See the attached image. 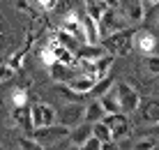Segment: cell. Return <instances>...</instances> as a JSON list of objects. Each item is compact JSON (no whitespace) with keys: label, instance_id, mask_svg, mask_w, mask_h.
I'll return each mask as SVG.
<instances>
[{"label":"cell","instance_id":"obj_27","mask_svg":"<svg viewBox=\"0 0 159 150\" xmlns=\"http://www.w3.org/2000/svg\"><path fill=\"white\" fill-rule=\"evenodd\" d=\"M19 150H46V146H42L37 138H32L30 134H25V136H19Z\"/></svg>","mask_w":159,"mask_h":150},{"label":"cell","instance_id":"obj_6","mask_svg":"<svg viewBox=\"0 0 159 150\" xmlns=\"http://www.w3.org/2000/svg\"><path fill=\"white\" fill-rule=\"evenodd\" d=\"M104 123L111 127V136L113 141H122L131 134V123L127 113H106L104 115Z\"/></svg>","mask_w":159,"mask_h":150},{"label":"cell","instance_id":"obj_23","mask_svg":"<svg viewBox=\"0 0 159 150\" xmlns=\"http://www.w3.org/2000/svg\"><path fill=\"white\" fill-rule=\"evenodd\" d=\"M25 55H28V49L21 46V49H16V51L9 53V58L5 60V63H7L14 72H21V69H23V63H25Z\"/></svg>","mask_w":159,"mask_h":150},{"label":"cell","instance_id":"obj_22","mask_svg":"<svg viewBox=\"0 0 159 150\" xmlns=\"http://www.w3.org/2000/svg\"><path fill=\"white\" fill-rule=\"evenodd\" d=\"M113 63H116V55L113 53H104L102 58H97L95 60V67H97V79H102V76H106L108 72H111V67H113Z\"/></svg>","mask_w":159,"mask_h":150},{"label":"cell","instance_id":"obj_29","mask_svg":"<svg viewBox=\"0 0 159 150\" xmlns=\"http://www.w3.org/2000/svg\"><path fill=\"white\" fill-rule=\"evenodd\" d=\"M39 60H42V65L44 67H51V65H56V55H53V51H51V46L48 44H44V46L39 49Z\"/></svg>","mask_w":159,"mask_h":150},{"label":"cell","instance_id":"obj_25","mask_svg":"<svg viewBox=\"0 0 159 150\" xmlns=\"http://www.w3.org/2000/svg\"><path fill=\"white\" fill-rule=\"evenodd\" d=\"M92 136H95V138H99L102 143L113 141V136H111V127L104 123V120H99V123H92Z\"/></svg>","mask_w":159,"mask_h":150},{"label":"cell","instance_id":"obj_10","mask_svg":"<svg viewBox=\"0 0 159 150\" xmlns=\"http://www.w3.org/2000/svg\"><path fill=\"white\" fill-rule=\"evenodd\" d=\"M46 42H53V44H58V46H62V49H69L72 53H76V51H79V46H81V42H79V40H74V37L69 35V32L65 30L62 26L56 28Z\"/></svg>","mask_w":159,"mask_h":150},{"label":"cell","instance_id":"obj_13","mask_svg":"<svg viewBox=\"0 0 159 150\" xmlns=\"http://www.w3.org/2000/svg\"><path fill=\"white\" fill-rule=\"evenodd\" d=\"M48 72H51V79L56 81V83H69L74 76H79V72H76L74 67H67V65H62V63L51 65Z\"/></svg>","mask_w":159,"mask_h":150},{"label":"cell","instance_id":"obj_34","mask_svg":"<svg viewBox=\"0 0 159 150\" xmlns=\"http://www.w3.org/2000/svg\"><path fill=\"white\" fill-rule=\"evenodd\" d=\"M145 5H159V0H143Z\"/></svg>","mask_w":159,"mask_h":150},{"label":"cell","instance_id":"obj_21","mask_svg":"<svg viewBox=\"0 0 159 150\" xmlns=\"http://www.w3.org/2000/svg\"><path fill=\"white\" fill-rule=\"evenodd\" d=\"M69 88H72V90H76V92H83V95H88V92L92 90V86H95V79H92V76H74L72 81L67 83Z\"/></svg>","mask_w":159,"mask_h":150},{"label":"cell","instance_id":"obj_14","mask_svg":"<svg viewBox=\"0 0 159 150\" xmlns=\"http://www.w3.org/2000/svg\"><path fill=\"white\" fill-rule=\"evenodd\" d=\"M81 23H83V30H85V37H88V44H99V26H97V21L92 19L90 14H81Z\"/></svg>","mask_w":159,"mask_h":150},{"label":"cell","instance_id":"obj_28","mask_svg":"<svg viewBox=\"0 0 159 150\" xmlns=\"http://www.w3.org/2000/svg\"><path fill=\"white\" fill-rule=\"evenodd\" d=\"M143 65H145L148 74H152V76H159V55H155V53L145 55V58H143Z\"/></svg>","mask_w":159,"mask_h":150},{"label":"cell","instance_id":"obj_7","mask_svg":"<svg viewBox=\"0 0 159 150\" xmlns=\"http://www.w3.org/2000/svg\"><path fill=\"white\" fill-rule=\"evenodd\" d=\"M62 28L74 37V40H79L81 44H88L83 23H81V14L76 12V9H69V12H65V16H62Z\"/></svg>","mask_w":159,"mask_h":150},{"label":"cell","instance_id":"obj_30","mask_svg":"<svg viewBox=\"0 0 159 150\" xmlns=\"http://www.w3.org/2000/svg\"><path fill=\"white\" fill-rule=\"evenodd\" d=\"M155 148H157V138H155V136L139 138V141L131 146V150H155Z\"/></svg>","mask_w":159,"mask_h":150},{"label":"cell","instance_id":"obj_31","mask_svg":"<svg viewBox=\"0 0 159 150\" xmlns=\"http://www.w3.org/2000/svg\"><path fill=\"white\" fill-rule=\"evenodd\" d=\"M35 5L42 12H53V9L58 7V0H35Z\"/></svg>","mask_w":159,"mask_h":150},{"label":"cell","instance_id":"obj_16","mask_svg":"<svg viewBox=\"0 0 159 150\" xmlns=\"http://www.w3.org/2000/svg\"><path fill=\"white\" fill-rule=\"evenodd\" d=\"M104 115H106V111H104L102 102L99 99H92V102H88V106L83 111V120L85 123H99V120H104Z\"/></svg>","mask_w":159,"mask_h":150},{"label":"cell","instance_id":"obj_1","mask_svg":"<svg viewBox=\"0 0 159 150\" xmlns=\"http://www.w3.org/2000/svg\"><path fill=\"white\" fill-rule=\"evenodd\" d=\"M134 35H136V28H122V30L118 32H111L108 37H102L99 44L104 49H106L108 53H113L118 58V55H129L131 49H134Z\"/></svg>","mask_w":159,"mask_h":150},{"label":"cell","instance_id":"obj_4","mask_svg":"<svg viewBox=\"0 0 159 150\" xmlns=\"http://www.w3.org/2000/svg\"><path fill=\"white\" fill-rule=\"evenodd\" d=\"M69 127H65V125H48V127H39V129H32V138H37V141L42 143V146H56V143L60 141H65V138L69 136Z\"/></svg>","mask_w":159,"mask_h":150},{"label":"cell","instance_id":"obj_9","mask_svg":"<svg viewBox=\"0 0 159 150\" xmlns=\"http://www.w3.org/2000/svg\"><path fill=\"white\" fill-rule=\"evenodd\" d=\"M136 113H139L141 123L159 125V99H145V102H141Z\"/></svg>","mask_w":159,"mask_h":150},{"label":"cell","instance_id":"obj_20","mask_svg":"<svg viewBox=\"0 0 159 150\" xmlns=\"http://www.w3.org/2000/svg\"><path fill=\"white\" fill-rule=\"evenodd\" d=\"M58 95L62 97L67 104H83V102H85V97H88V95H83V92L72 90L67 83H58Z\"/></svg>","mask_w":159,"mask_h":150},{"label":"cell","instance_id":"obj_5","mask_svg":"<svg viewBox=\"0 0 159 150\" xmlns=\"http://www.w3.org/2000/svg\"><path fill=\"white\" fill-rule=\"evenodd\" d=\"M30 120H32V129L56 125L58 123V111L46 102H35L30 106Z\"/></svg>","mask_w":159,"mask_h":150},{"label":"cell","instance_id":"obj_17","mask_svg":"<svg viewBox=\"0 0 159 150\" xmlns=\"http://www.w3.org/2000/svg\"><path fill=\"white\" fill-rule=\"evenodd\" d=\"M69 136H72V143L74 146H83L88 138L92 136V125L90 123H79L76 127H72V132H69Z\"/></svg>","mask_w":159,"mask_h":150},{"label":"cell","instance_id":"obj_35","mask_svg":"<svg viewBox=\"0 0 159 150\" xmlns=\"http://www.w3.org/2000/svg\"><path fill=\"white\" fill-rule=\"evenodd\" d=\"M67 150H81V146H74V143H72V146H69Z\"/></svg>","mask_w":159,"mask_h":150},{"label":"cell","instance_id":"obj_24","mask_svg":"<svg viewBox=\"0 0 159 150\" xmlns=\"http://www.w3.org/2000/svg\"><path fill=\"white\" fill-rule=\"evenodd\" d=\"M14 9L25 14L28 19H37L39 16V12L35 9V0H14Z\"/></svg>","mask_w":159,"mask_h":150},{"label":"cell","instance_id":"obj_19","mask_svg":"<svg viewBox=\"0 0 159 150\" xmlns=\"http://www.w3.org/2000/svg\"><path fill=\"white\" fill-rule=\"evenodd\" d=\"M113 86H116V76H113L111 74V72H108V74L106 76H102V79H97L95 81V86H92V90L90 92H88V95H92V97H102V95H106V92L108 90H111V88Z\"/></svg>","mask_w":159,"mask_h":150},{"label":"cell","instance_id":"obj_8","mask_svg":"<svg viewBox=\"0 0 159 150\" xmlns=\"http://www.w3.org/2000/svg\"><path fill=\"white\" fill-rule=\"evenodd\" d=\"M83 111L85 106H81V104H67L62 111H58V123L72 129L79 123H83Z\"/></svg>","mask_w":159,"mask_h":150},{"label":"cell","instance_id":"obj_12","mask_svg":"<svg viewBox=\"0 0 159 150\" xmlns=\"http://www.w3.org/2000/svg\"><path fill=\"white\" fill-rule=\"evenodd\" d=\"M12 125L14 129H23L32 134V120H30V106H14L12 111Z\"/></svg>","mask_w":159,"mask_h":150},{"label":"cell","instance_id":"obj_32","mask_svg":"<svg viewBox=\"0 0 159 150\" xmlns=\"http://www.w3.org/2000/svg\"><path fill=\"white\" fill-rule=\"evenodd\" d=\"M81 150H102V141H99V138H95V136H90L83 146H81Z\"/></svg>","mask_w":159,"mask_h":150},{"label":"cell","instance_id":"obj_2","mask_svg":"<svg viewBox=\"0 0 159 150\" xmlns=\"http://www.w3.org/2000/svg\"><path fill=\"white\" fill-rule=\"evenodd\" d=\"M97 26H99V37H108L111 32H118L122 28H127V16L118 7H106L104 14L99 16V21H97Z\"/></svg>","mask_w":159,"mask_h":150},{"label":"cell","instance_id":"obj_26","mask_svg":"<svg viewBox=\"0 0 159 150\" xmlns=\"http://www.w3.org/2000/svg\"><path fill=\"white\" fill-rule=\"evenodd\" d=\"M12 104H14V106H28V104H30L28 90L21 88V86H16L14 90H12Z\"/></svg>","mask_w":159,"mask_h":150},{"label":"cell","instance_id":"obj_33","mask_svg":"<svg viewBox=\"0 0 159 150\" xmlns=\"http://www.w3.org/2000/svg\"><path fill=\"white\" fill-rule=\"evenodd\" d=\"M102 150H120V146H118V141H106V143H102Z\"/></svg>","mask_w":159,"mask_h":150},{"label":"cell","instance_id":"obj_15","mask_svg":"<svg viewBox=\"0 0 159 150\" xmlns=\"http://www.w3.org/2000/svg\"><path fill=\"white\" fill-rule=\"evenodd\" d=\"M102 102V106L106 113H122V109H120V97H118V88L113 86L111 90L106 92V95H102V97H97Z\"/></svg>","mask_w":159,"mask_h":150},{"label":"cell","instance_id":"obj_11","mask_svg":"<svg viewBox=\"0 0 159 150\" xmlns=\"http://www.w3.org/2000/svg\"><path fill=\"white\" fill-rule=\"evenodd\" d=\"M134 46L139 49L143 55H150V53H155V49H157V37L152 35L150 30H136Z\"/></svg>","mask_w":159,"mask_h":150},{"label":"cell","instance_id":"obj_18","mask_svg":"<svg viewBox=\"0 0 159 150\" xmlns=\"http://www.w3.org/2000/svg\"><path fill=\"white\" fill-rule=\"evenodd\" d=\"M104 53H106V49H104L102 44H81L79 51H76V58H81V60H97V58H102Z\"/></svg>","mask_w":159,"mask_h":150},{"label":"cell","instance_id":"obj_3","mask_svg":"<svg viewBox=\"0 0 159 150\" xmlns=\"http://www.w3.org/2000/svg\"><path fill=\"white\" fill-rule=\"evenodd\" d=\"M116 88H118V97H120V109H122V113H136L141 106V102H143V97H141V92L136 90L131 83L127 81H122V83H116Z\"/></svg>","mask_w":159,"mask_h":150}]
</instances>
